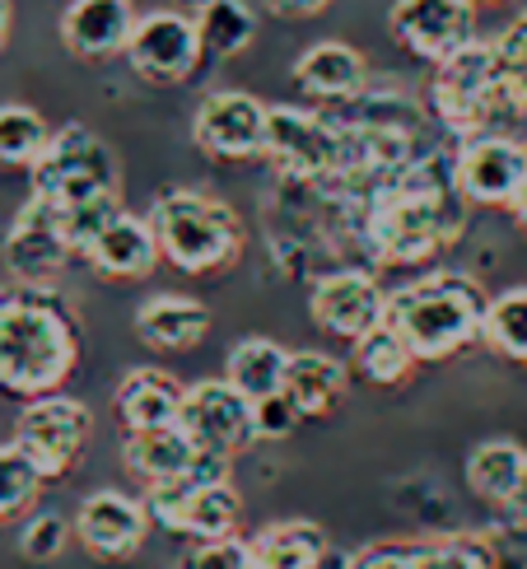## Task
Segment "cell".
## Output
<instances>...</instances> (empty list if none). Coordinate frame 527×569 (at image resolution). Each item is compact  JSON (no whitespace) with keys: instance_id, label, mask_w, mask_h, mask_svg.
<instances>
[{"instance_id":"6da1fadb","label":"cell","mask_w":527,"mask_h":569,"mask_svg":"<svg viewBox=\"0 0 527 569\" xmlns=\"http://www.w3.org/2000/svg\"><path fill=\"white\" fill-rule=\"evenodd\" d=\"M346 220L369 257L388 267H420L448 248L463 229V192L453 178V154L425 150L411 169L359 192H337Z\"/></svg>"},{"instance_id":"7a4b0ae2","label":"cell","mask_w":527,"mask_h":569,"mask_svg":"<svg viewBox=\"0 0 527 569\" xmlns=\"http://www.w3.org/2000/svg\"><path fill=\"white\" fill-rule=\"evenodd\" d=\"M80 365V337L52 284H19L0 295V392L52 397Z\"/></svg>"},{"instance_id":"3957f363","label":"cell","mask_w":527,"mask_h":569,"mask_svg":"<svg viewBox=\"0 0 527 569\" xmlns=\"http://www.w3.org/2000/svg\"><path fill=\"white\" fill-rule=\"evenodd\" d=\"M429 112L435 122L458 136H518V122H527V103H518V93L505 80V66H499V47L476 38L471 47H463L458 57H448L444 66H435V80H429Z\"/></svg>"},{"instance_id":"277c9868","label":"cell","mask_w":527,"mask_h":569,"mask_svg":"<svg viewBox=\"0 0 527 569\" xmlns=\"http://www.w3.org/2000/svg\"><path fill=\"white\" fill-rule=\"evenodd\" d=\"M486 295L481 284L463 271H439L411 280L388 295V322L397 337L416 350V360H448V355L481 341L486 322Z\"/></svg>"},{"instance_id":"5b68a950","label":"cell","mask_w":527,"mask_h":569,"mask_svg":"<svg viewBox=\"0 0 527 569\" xmlns=\"http://www.w3.org/2000/svg\"><path fill=\"white\" fill-rule=\"evenodd\" d=\"M150 224L159 233L163 262H173L187 276L220 271L238 262V252H243V220L225 201L191 192V187L163 192L150 210Z\"/></svg>"},{"instance_id":"8992f818","label":"cell","mask_w":527,"mask_h":569,"mask_svg":"<svg viewBox=\"0 0 527 569\" xmlns=\"http://www.w3.org/2000/svg\"><path fill=\"white\" fill-rule=\"evenodd\" d=\"M33 197L52 201L57 210L117 197V154L80 122L52 131L42 159L33 163Z\"/></svg>"},{"instance_id":"52a82bcc","label":"cell","mask_w":527,"mask_h":569,"mask_svg":"<svg viewBox=\"0 0 527 569\" xmlns=\"http://www.w3.org/2000/svg\"><path fill=\"white\" fill-rule=\"evenodd\" d=\"M341 146L346 136L337 127V117H318L304 108H271L267 122V154L285 178L308 182V187H327L341 169Z\"/></svg>"},{"instance_id":"ba28073f","label":"cell","mask_w":527,"mask_h":569,"mask_svg":"<svg viewBox=\"0 0 527 569\" xmlns=\"http://www.w3.org/2000/svg\"><path fill=\"white\" fill-rule=\"evenodd\" d=\"M89 435H93L89 407L76 397H61V392L33 397L14 420V443L38 462V471L47 481L66 477V471L80 462Z\"/></svg>"},{"instance_id":"9c48e42d","label":"cell","mask_w":527,"mask_h":569,"mask_svg":"<svg viewBox=\"0 0 527 569\" xmlns=\"http://www.w3.org/2000/svg\"><path fill=\"white\" fill-rule=\"evenodd\" d=\"M206 57L197 14L182 10H155L136 19V33L127 42V61L140 80L150 84H182L187 76H197V66Z\"/></svg>"},{"instance_id":"30bf717a","label":"cell","mask_w":527,"mask_h":569,"mask_svg":"<svg viewBox=\"0 0 527 569\" xmlns=\"http://www.w3.org/2000/svg\"><path fill=\"white\" fill-rule=\"evenodd\" d=\"M182 430L197 439L206 453H243L257 435V401H248L229 378H201V383L187 388L182 401Z\"/></svg>"},{"instance_id":"8fae6325","label":"cell","mask_w":527,"mask_h":569,"mask_svg":"<svg viewBox=\"0 0 527 569\" xmlns=\"http://www.w3.org/2000/svg\"><path fill=\"white\" fill-rule=\"evenodd\" d=\"M267 122L271 108L252 99L243 89H215L201 99L197 117H191V140L210 154V159H257L267 150Z\"/></svg>"},{"instance_id":"7c38bea8","label":"cell","mask_w":527,"mask_h":569,"mask_svg":"<svg viewBox=\"0 0 527 569\" xmlns=\"http://www.w3.org/2000/svg\"><path fill=\"white\" fill-rule=\"evenodd\" d=\"M453 178L467 206H514L527 182V140L471 136L453 154Z\"/></svg>"},{"instance_id":"4fadbf2b","label":"cell","mask_w":527,"mask_h":569,"mask_svg":"<svg viewBox=\"0 0 527 569\" xmlns=\"http://www.w3.org/2000/svg\"><path fill=\"white\" fill-rule=\"evenodd\" d=\"M388 29L411 57L444 66L476 42V6L471 0H397Z\"/></svg>"},{"instance_id":"5bb4252c","label":"cell","mask_w":527,"mask_h":569,"mask_svg":"<svg viewBox=\"0 0 527 569\" xmlns=\"http://www.w3.org/2000/svg\"><path fill=\"white\" fill-rule=\"evenodd\" d=\"M308 308H314V322L322 331L355 346L365 331H374L382 318H388V290H382L378 276L365 267H337V271L314 280Z\"/></svg>"},{"instance_id":"9a60e30c","label":"cell","mask_w":527,"mask_h":569,"mask_svg":"<svg viewBox=\"0 0 527 569\" xmlns=\"http://www.w3.org/2000/svg\"><path fill=\"white\" fill-rule=\"evenodd\" d=\"M70 257H76V248L66 239L57 206L29 197V206L19 210L6 233V271L19 284H52L70 267Z\"/></svg>"},{"instance_id":"2e32d148","label":"cell","mask_w":527,"mask_h":569,"mask_svg":"<svg viewBox=\"0 0 527 569\" xmlns=\"http://www.w3.org/2000/svg\"><path fill=\"white\" fill-rule=\"evenodd\" d=\"M150 537L146 500H131L122 490H93L76 509V541L93 560H131Z\"/></svg>"},{"instance_id":"e0dca14e","label":"cell","mask_w":527,"mask_h":569,"mask_svg":"<svg viewBox=\"0 0 527 569\" xmlns=\"http://www.w3.org/2000/svg\"><path fill=\"white\" fill-rule=\"evenodd\" d=\"M346 569H495V551L481 537H425V541H378Z\"/></svg>"},{"instance_id":"ac0fdd59","label":"cell","mask_w":527,"mask_h":569,"mask_svg":"<svg viewBox=\"0 0 527 569\" xmlns=\"http://www.w3.org/2000/svg\"><path fill=\"white\" fill-rule=\"evenodd\" d=\"M136 19L140 14L131 10V0H70L61 14V42L80 61H103L127 52Z\"/></svg>"},{"instance_id":"d6986e66","label":"cell","mask_w":527,"mask_h":569,"mask_svg":"<svg viewBox=\"0 0 527 569\" xmlns=\"http://www.w3.org/2000/svg\"><path fill=\"white\" fill-rule=\"evenodd\" d=\"M182 401L187 388L169 369H131L122 383H117V420L127 425V435H146V430H163V425L182 420Z\"/></svg>"},{"instance_id":"ffe728a7","label":"cell","mask_w":527,"mask_h":569,"mask_svg":"<svg viewBox=\"0 0 527 569\" xmlns=\"http://www.w3.org/2000/svg\"><path fill=\"white\" fill-rule=\"evenodd\" d=\"M159 233L150 220H140V216H117L99 239H93V248L84 252V262L108 276V280H140V276H150L159 267Z\"/></svg>"},{"instance_id":"44dd1931","label":"cell","mask_w":527,"mask_h":569,"mask_svg":"<svg viewBox=\"0 0 527 569\" xmlns=\"http://www.w3.org/2000/svg\"><path fill=\"white\" fill-rule=\"evenodd\" d=\"M201 458V443L191 439L182 425H163V430H146V435H127L122 443V462L140 486H173L182 477H191V467Z\"/></svg>"},{"instance_id":"7402d4cb","label":"cell","mask_w":527,"mask_h":569,"mask_svg":"<svg viewBox=\"0 0 527 569\" xmlns=\"http://www.w3.org/2000/svg\"><path fill=\"white\" fill-rule=\"evenodd\" d=\"M295 84L314 99L327 103H350L355 93L369 89V66L350 42H314L295 61Z\"/></svg>"},{"instance_id":"603a6c76","label":"cell","mask_w":527,"mask_h":569,"mask_svg":"<svg viewBox=\"0 0 527 569\" xmlns=\"http://www.w3.org/2000/svg\"><path fill=\"white\" fill-rule=\"evenodd\" d=\"M350 392V369L327 350H299L290 355V373H285V401L299 411V420H314L337 411Z\"/></svg>"},{"instance_id":"cb8c5ba5","label":"cell","mask_w":527,"mask_h":569,"mask_svg":"<svg viewBox=\"0 0 527 569\" xmlns=\"http://www.w3.org/2000/svg\"><path fill=\"white\" fill-rule=\"evenodd\" d=\"M210 331L206 303L187 295H155L136 308V337L150 350H191Z\"/></svg>"},{"instance_id":"d4e9b609","label":"cell","mask_w":527,"mask_h":569,"mask_svg":"<svg viewBox=\"0 0 527 569\" xmlns=\"http://www.w3.org/2000/svg\"><path fill=\"white\" fill-rule=\"evenodd\" d=\"M252 541V569H322L331 541L308 518H285V523L261 528Z\"/></svg>"},{"instance_id":"484cf974","label":"cell","mask_w":527,"mask_h":569,"mask_svg":"<svg viewBox=\"0 0 527 569\" xmlns=\"http://www.w3.org/2000/svg\"><path fill=\"white\" fill-rule=\"evenodd\" d=\"M285 373H290V350L267 341V337H248L229 350V383L243 392L248 401H271L285 392Z\"/></svg>"},{"instance_id":"4316f807","label":"cell","mask_w":527,"mask_h":569,"mask_svg":"<svg viewBox=\"0 0 527 569\" xmlns=\"http://www.w3.org/2000/svg\"><path fill=\"white\" fill-rule=\"evenodd\" d=\"M523 471H527V453L518 443L509 439H490L481 448H471V458H467V486L476 500H486V505H499L505 509L518 486H523Z\"/></svg>"},{"instance_id":"83f0119b","label":"cell","mask_w":527,"mask_h":569,"mask_svg":"<svg viewBox=\"0 0 527 569\" xmlns=\"http://www.w3.org/2000/svg\"><path fill=\"white\" fill-rule=\"evenodd\" d=\"M355 369L369 378L374 388H401L416 369V350L406 346L388 322H378L374 331L355 341Z\"/></svg>"},{"instance_id":"f1b7e54d","label":"cell","mask_w":527,"mask_h":569,"mask_svg":"<svg viewBox=\"0 0 527 569\" xmlns=\"http://www.w3.org/2000/svg\"><path fill=\"white\" fill-rule=\"evenodd\" d=\"M481 346L495 350L499 360L527 365V284L495 295L486 303V322H481Z\"/></svg>"},{"instance_id":"f546056e","label":"cell","mask_w":527,"mask_h":569,"mask_svg":"<svg viewBox=\"0 0 527 569\" xmlns=\"http://www.w3.org/2000/svg\"><path fill=\"white\" fill-rule=\"evenodd\" d=\"M197 29H201V47L206 57H238L248 52V42L257 38V14L243 6V0H210V6L197 14Z\"/></svg>"},{"instance_id":"4dcf8cb0","label":"cell","mask_w":527,"mask_h":569,"mask_svg":"<svg viewBox=\"0 0 527 569\" xmlns=\"http://www.w3.org/2000/svg\"><path fill=\"white\" fill-rule=\"evenodd\" d=\"M47 140H52V131H47V122L33 108L23 103L0 108V163L6 169H33L47 150Z\"/></svg>"},{"instance_id":"1f68e13d","label":"cell","mask_w":527,"mask_h":569,"mask_svg":"<svg viewBox=\"0 0 527 569\" xmlns=\"http://www.w3.org/2000/svg\"><path fill=\"white\" fill-rule=\"evenodd\" d=\"M47 477L38 471V462L23 453L19 443H0V523L19 518L23 509L38 505Z\"/></svg>"},{"instance_id":"d6a6232c","label":"cell","mask_w":527,"mask_h":569,"mask_svg":"<svg viewBox=\"0 0 527 569\" xmlns=\"http://www.w3.org/2000/svg\"><path fill=\"white\" fill-rule=\"evenodd\" d=\"M61 216V229H66V239L70 248H76V257H84L93 248V239L122 216V197H99V201H80V206H66L57 210Z\"/></svg>"},{"instance_id":"836d02e7","label":"cell","mask_w":527,"mask_h":569,"mask_svg":"<svg viewBox=\"0 0 527 569\" xmlns=\"http://www.w3.org/2000/svg\"><path fill=\"white\" fill-rule=\"evenodd\" d=\"M70 532H76V528H70L61 513L38 509V513L23 518V528H19V556L33 560V565L57 560V556L70 547Z\"/></svg>"},{"instance_id":"e575fe53","label":"cell","mask_w":527,"mask_h":569,"mask_svg":"<svg viewBox=\"0 0 527 569\" xmlns=\"http://www.w3.org/2000/svg\"><path fill=\"white\" fill-rule=\"evenodd\" d=\"M182 569H252V541L243 537H215V541H197L187 556Z\"/></svg>"},{"instance_id":"d590c367","label":"cell","mask_w":527,"mask_h":569,"mask_svg":"<svg viewBox=\"0 0 527 569\" xmlns=\"http://www.w3.org/2000/svg\"><path fill=\"white\" fill-rule=\"evenodd\" d=\"M499 47V66H505V80L518 93V103H527V10L505 29V38L495 42Z\"/></svg>"},{"instance_id":"8d00e7d4","label":"cell","mask_w":527,"mask_h":569,"mask_svg":"<svg viewBox=\"0 0 527 569\" xmlns=\"http://www.w3.org/2000/svg\"><path fill=\"white\" fill-rule=\"evenodd\" d=\"M295 425H299V411L285 397H271V401H261L257 407V435L261 439H285Z\"/></svg>"},{"instance_id":"74e56055","label":"cell","mask_w":527,"mask_h":569,"mask_svg":"<svg viewBox=\"0 0 527 569\" xmlns=\"http://www.w3.org/2000/svg\"><path fill=\"white\" fill-rule=\"evenodd\" d=\"M276 19H314V14H322L331 0H261Z\"/></svg>"},{"instance_id":"f35d334b","label":"cell","mask_w":527,"mask_h":569,"mask_svg":"<svg viewBox=\"0 0 527 569\" xmlns=\"http://www.w3.org/2000/svg\"><path fill=\"white\" fill-rule=\"evenodd\" d=\"M505 509L518 518V523H527V471H523V486H518V495H514V500H509Z\"/></svg>"},{"instance_id":"ab89813d","label":"cell","mask_w":527,"mask_h":569,"mask_svg":"<svg viewBox=\"0 0 527 569\" xmlns=\"http://www.w3.org/2000/svg\"><path fill=\"white\" fill-rule=\"evenodd\" d=\"M509 210H514V220H518V224H523V233H527V182H523V192H518V201H514Z\"/></svg>"},{"instance_id":"60d3db41","label":"cell","mask_w":527,"mask_h":569,"mask_svg":"<svg viewBox=\"0 0 527 569\" xmlns=\"http://www.w3.org/2000/svg\"><path fill=\"white\" fill-rule=\"evenodd\" d=\"M10 38V0H0V42Z\"/></svg>"},{"instance_id":"b9f144b4","label":"cell","mask_w":527,"mask_h":569,"mask_svg":"<svg viewBox=\"0 0 527 569\" xmlns=\"http://www.w3.org/2000/svg\"><path fill=\"white\" fill-rule=\"evenodd\" d=\"M178 6H182V14H201V10L210 6V0H178Z\"/></svg>"},{"instance_id":"7bdbcfd3","label":"cell","mask_w":527,"mask_h":569,"mask_svg":"<svg viewBox=\"0 0 527 569\" xmlns=\"http://www.w3.org/2000/svg\"><path fill=\"white\" fill-rule=\"evenodd\" d=\"M471 6H505V0H471Z\"/></svg>"}]
</instances>
